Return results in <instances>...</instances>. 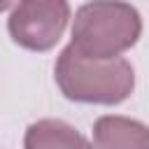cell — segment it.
I'll use <instances>...</instances> for the list:
<instances>
[{
  "mask_svg": "<svg viewBox=\"0 0 149 149\" xmlns=\"http://www.w3.org/2000/svg\"><path fill=\"white\" fill-rule=\"evenodd\" d=\"M61 93L84 105H119L135 88V70L126 58H88L68 44L54 68Z\"/></svg>",
  "mask_w": 149,
  "mask_h": 149,
  "instance_id": "1",
  "label": "cell"
},
{
  "mask_svg": "<svg viewBox=\"0 0 149 149\" xmlns=\"http://www.w3.org/2000/svg\"><path fill=\"white\" fill-rule=\"evenodd\" d=\"M142 35L140 12L123 0H91L72 19L70 44L88 58H119Z\"/></svg>",
  "mask_w": 149,
  "mask_h": 149,
  "instance_id": "2",
  "label": "cell"
},
{
  "mask_svg": "<svg viewBox=\"0 0 149 149\" xmlns=\"http://www.w3.org/2000/svg\"><path fill=\"white\" fill-rule=\"evenodd\" d=\"M70 21L68 0H19L7 19L9 37L28 51H49Z\"/></svg>",
  "mask_w": 149,
  "mask_h": 149,
  "instance_id": "3",
  "label": "cell"
},
{
  "mask_svg": "<svg viewBox=\"0 0 149 149\" xmlns=\"http://www.w3.org/2000/svg\"><path fill=\"white\" fill-rule=\"evenodd\" d=\"M95 149H149V126L137 119L105 114L93 123Z\"/></svg>",
  "mask_w": 149,
  "mask_h": 149,
  "instance_id": "4",
  "label": "cell"
},
{
  "mask_svg": "<svg viewBox=\"0 0 149 149\" xmlns=\"http://www.w3.org/2000/svg\"><path fill=\"white\" fill-rule=\"evenodd\" d=\"M23 149H93V144L63 119H40L26 128Z\"/></svg>",
  "mask_w": 149,
  "mask_h": 149,
  "instance_id": "5",
  "label": "cell"
},
{
  "mask_svg": "<svg viewBox=\"0 0 149 149\" xmlns=\"http://www.w3.org/2000/svg\"><path fill=\"white\" fill-rule=\"evenodd\" d=\"M14 5V0H0V12H5V9H9Z\"/></svg>",
  "mask_w": 149,
  "mask_h": 149,
  "instance_id": "6",
  "label": "cell"
}]
</instances>
